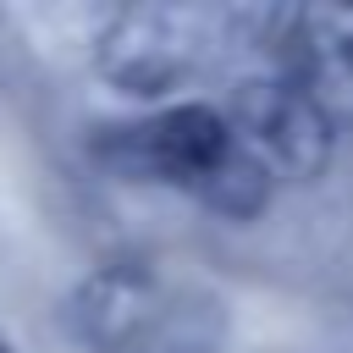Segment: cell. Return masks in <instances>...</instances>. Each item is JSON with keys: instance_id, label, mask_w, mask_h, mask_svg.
Segmentation results:
<instances>
[{"instance_id": "5b68a950", "label": "cell", "mask_w": 353, "mask_h": 353, "mask_svg": "<svg viewBox=\"0 0 353 353\" xmlns=\"http://www.w3.org/2000/svg\"><path fill=\"white\" fill-rule=\"evenodd\" d=\"M276 72L298 77L336 127L353 121V6H292Z\"/></svg>"}, {"instance_id": "3957f363", "label": "cell", "mask_w": 353, "mask_h": 353, "mask_svg": "<svg viewBox=\"0 0 353 353\" xmlns=\"http://www.w3.org/2000/svg\"><path fill=\"white\" fill-rule=\"evenodd\" d=\"M237 55V6L138 0L110 11L94 39V72L132 99H171Z\"/></svg>"}, {"instance_id": "7a4b0ae2", "label": "cell", "mask_w": 353, "mask_h": 353, "mask_svg": "<svg viewBox=\"0 0 353 353\" xmlns=\"http://www.w3.org/2000/svg\"><path fill=\"white\" fill-rule=\"evenodd\" d=\"M61 325L83 353H221L226 303L193 281H171L149 259H105L61 303Z\"/></svg>"}, {"instance_id": "6da1fadb", "label": "cell", "mask_w": 353, "mask_h": 353, "mask_svg": "<svg viewBox=\"0 0 353 353\" xmlns=\"http://www.w3.org/2000/svg\"><path fill=\"white\" fill-rule=\"evenodd\" d=\"M88 160L116 182L188 193L221 221H259L276 193V171L248 149L232 116L204 99H176L149 116L94 127Z\"/></svg>"}, {"instance_id": "8992f818", "label": "cell", "mask_w": 353, "mask_h": 353, "mask_svg": "<svg viewBox=\"0 0 353 353\" xmlns=\"http://www.w3.org/2000/svg\"><path fill=\"white\" fill-rule=\"evenodd\" d=\"M0 353H17V347H11V336H6V331H0Z\"/></svg>"}, {"instance_id": "277c9868", "label": "cell", "mask_w": 353, "mask_h": 353, "mask_svg": "<svg viewBox=\"0 0 353 353\" xmlns=\"http://www.w3.org/2000/svg\"><path fill=\"white\" fill-rule=\"evenodd\" d=\"M221 110L232 116V127L248 138V149L276 176L314 182L331 165V154H336V121L325 116V105L298 77H287L276 66L243 72Z\"/></svg>"}]
</instances>
